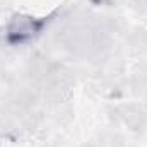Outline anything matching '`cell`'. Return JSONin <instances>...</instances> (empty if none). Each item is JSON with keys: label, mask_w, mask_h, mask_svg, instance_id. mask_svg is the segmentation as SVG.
<instances>
[{"label": "cell", "mask_w": 147, "mask_h": 147, "mask_svg": "<svg viewBox=\"0 0 147 147\" xmlns=\"http://www.w3.org/2000/svg\"><path fill=\"white\" fill-rule=\"evenodd\" d=\"M46 24H48V17H34L29 14H17L9 21V24L5 28V39L9 45H14V46L26 45L31 39L39 36Z\"/></svg>", "instance_id": "1"}]
</instances>
